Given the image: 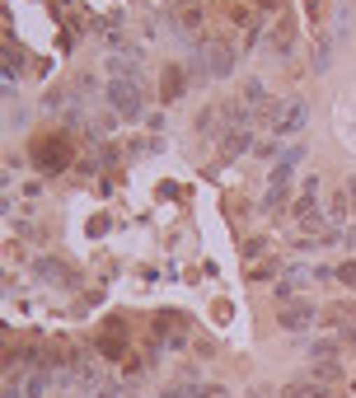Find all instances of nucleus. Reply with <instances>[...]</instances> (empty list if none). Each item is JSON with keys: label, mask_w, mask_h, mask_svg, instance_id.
<instances>
[{"label": "nucleus", "mask_w": 356, "mask_h": 398, "mask_svg": "<svg viewBox=\"0 0 356 398\" xmlns=\"http://www.w3.org/2000/svg\"><path fill=\"white\" fill-rule=\"evenodd\" d=\"M197 132H201V136H211V132H216V113H211V108L197 113Z\"/></svg>", "instance_id": "f8f14e48"}, {"label": "nucleus", "mask_w": 356, "mask_h": 398, "mask_svg": "<svg viewBox=\"0 0 356 398\" xmlns=\"http://www.w3.org/2000/svg\"><path fill=\"white\" fill-rule=\"evenodd\" d=\"M234 71V47L211 43V76H230Z\"/></svg>", "instance_id": "423d86ee"}, {"label": "nucleus", "mask_w": 356, "mask_h": 398, "mask_svg": "<svg viewBox=\"0 0 356 398\" xmlns=\"http://www.w3.org/2000/svg\"><path fill=\"white\" fill-rule=\"evenodd\" d=\"M291 47H295V24H291L286 15H281L277 24H272V52H277V57H286Z\"/></svg>", "instance_id": "39448f33"}, {"label": "nucleus", "mask_w": 356, "mask_h": 398, "mask_svg": "<svg viewBox=\"0 0 356 398\" xmlns=\"http://www.w3.org/2000/svg\"><path fill=\"white\" fill-rule=\"evenodd\" d=\"M159 398H206V389H201V384H169V389H164V394Z\"/></svg>", "instance_id": "1a4fd4ad"}, {"label": "nucleus", "mask_w": 356, "mask_h": 398, "mask_svg": "<svg viewBox=\"0 0 356 398\" xmlns=\"http://www.w3.org/2000/svg\"><path fill=\"white\" fill-rule=\"evenodd\" d=\"M244 104L253 108V113H263V108H267V90H263V80H248V85H244Z\"/></svg>", "instance_id": "6e6552de"}, {"label": "nucleus", "mask_w": 356, "mask_h": 398, "mask_svg": "<svg viewBox=\"0 0 356 398\" xmlns=\"http://www.w3.org/2000/svg\"><path fill=\"white\" fill-rule=\"evenodd\" d=\"M178 94H183V71L173 66V71H164V104H173Z\"/></svg>", "instance_id": "9d476101"}, {"label": "nucleus", "mask_w": 356, "mask_h": 398, "mask_svg": "<svg viewBox=\"0 0 356 398\" xmlns=\"http://www.w3.org/2000/svg\"><path fill=\"white\" fill-rule=\"evenodd\" d=\"M267 118H272V132H277L281 141L300 136L305 122H310V104H305V99H281L277 108H267Z\"/></svg>", "instance_id": "f03ea898"}, {"label": "nucleus", "mask_w": 356, "mask_h": 398, "mask_svg": "<svg viewBox=\"0 0 356 398\" xmlns=\"http://www.w3.org/2000/svg\"><path fill=\"white\" fill-rule=\"evenodd\" d=\"M347 197H352V201H356V178H347Z\"/></svg>", "instance_id": "2eb2a0df"}, {"label": "nucleus", "mask_w": 356, "mask_h": 398, "mask_svg": "<svg viewBox=\"0 0 356 398\" xmlns=\"http://www.w3.org/2000/svg\"><path fill=\"white\" fill-rule=\"evenodd\" d=\"M71 159H76V150H71V136L66 132H47V136L33 141V164L43 169V173H62Z\"/></svg>", "instance_id": "f257e3e1"}, {"label": "nucleus", "mask_w": 356, "mask_h": 398, "mask_svg": "<svg viewBox=\"0 0 356 398\" xmlns=\"http://www.w3.org/2000/svg\"><path fill=\"white\" fill-rule=\"evenodd\" d=\"M108 104L118 108L122 118H131V122L141 118V108H145V104H141V90L131 85V80H113V85H108Z\"/></svg>", "instance_id": "7ed1b4c3"}, {"label": "nucleus", "mask_w": 356, "mask_h": 398, "mask_svg": "<svg viewBox=\"0 0 356 398\" xmlns=\"http://www.w3.org/2000/svg\"><path fill=\"white\" fill-rule=\"evenodd\" d=\"M286 398H328V394H324V384H291Z\"/></svg>", "instance_id": "9b49d317"}, {"label": "nucleus", "mask_w": 356, "mask_h": 398, "mask_svg": "<svg viewBox=\"0 0 356 398\" xmlns=\"http://www.w3.org/2000/svg\"><path fill=\"white\" fill-rule=\"evenodd\" d=\"M225 145H220V159H234V155H244L248 145H253V141H248V132H225Z\"/></svg>", "instance_id": "0eeeda50"}, {"label": "nucleus", "mask_w": 356, "mask_h": 398, "mask_svg": "<svg viewBox=\"0 0 356 398\" xmlns=\"http://www.w3.org/2000/svg\"><path fill=\"white\" fill-rule=\"evenodd\" d=\"M314 314H319V309H314L310 300H300V305H286V309H281V328H286V333H305V328L314 323Z\"/></svg>", "instance_id": "20e7f679"}, {"label": "nucleus", "mask_w": 356, "mask_h": 398, "mask_svg": "<svg viewBox=\"0 0 356 398\" xmlns=\"http://www.w3.org/2000/svg\"><path fill=\"white\" fill-rule=\"evenodd\" d=\"M338 281H356V262H342V267H338Z\"/></svg>", "instance_id": "ddd939ff"}, {"label": "nucleus", "mask_w": 356, "mask_h": 398, "mask_svg": "<svg viewBox=\"0 0 356 398\" xmlns=\"http://www.w3.org/2000/svg\"><path fill=\"white\" fill-rule=\"evenodd\" d=\"M319 5H324V0H305V15H310V19H319Z\"/></svg>", "instance_id": "4468645a"}]
</instances>
